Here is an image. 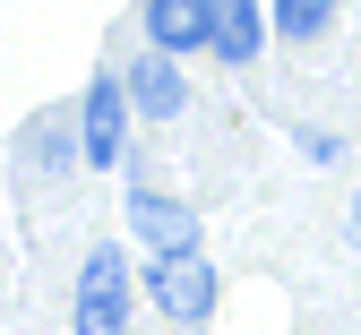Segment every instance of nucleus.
I'll return each instance as SVG.
<instances>
[{"mask_svg": "<svg viewBox=\"0 0 361 335\" xmlns=\"http://www.w3.org/2000/svg\"><path fill=\"white\" fill-rule=\"evenodd\" d=\"M147 293H155V310H164L172 327H207V318H215V267H207L198 250H155Z\"/></svg>", "mask_w": 361, "mask_h": 335, "instance_id": "obj_1", "label": "nucleus"}, {"mask_svg": "<svg viewBox=\"0 0 361 335\" xmlns=\"http://www.w3.org/2000/svg\"><path fill=\"white\" fill-rule=\"evenodd\" d=\"M78 335H129V258L112 241L78 267Z\"/></svg>", "mask_w": 361, "mask_h": 335, "instance_id": "obj_2", "label": "nucleus"}, {"mask_svg": "<svg viewBox=\"0 0 361 335\" xmlns=\"http://www.w3.org/2000/svg\"><path fill=\"white\" fill-rule=\"evenodd\" d=\"M155 52H215V0H138Z\"/></svg>", "mask_w": 361, "mask_h": 335, "instance_id": "obj_3", "label": "nucleus"}, {"mask_svg": "<svg viewBox=\"0 0 361 335\" xmlns=\"http://www.w3.org/2000/svg\"><path fill=\"white\" fill-rule=\"evenodd\" d=\"M129 78H95L86 86V112H78V138H86V164H121V138H129Z\"/></svg>", "mask_w": 361, "mask_h": 335, "instance_id": "obj_4", "label": "nucleus"}, {"mask_svg": "<svg viewBox=\"0 0 361 335\" xmlns=\"http://www.w3.org/2000/svg\"><path fill=\"white\" fill-rule=\"evenodd\" d=\"M129 232L147 250H198V215L180 198H164V189H129Z\"/></svg>", "mask_w": 361, "mask_h": 335, "instance_id": "obj_5", "label": "nucleus"}, {"mask_svg": "<svg viewBox=\"0 0 361 335\" xmlns=\"http://www.w3.org/2000/svg\"><path fill=\"white\" fill-rule=\"evenodd\" d=\"M180 95H190V86H180L172 52H147L138 69H129V104H138L147 121H172V112H180Z\"/></svg>", "mask_w": 361, "mask_h": 335, "instance_id": "obj_6", "label": "nucleus"}, {"mask_svg": "<svg viewBox=\"0 0 361 335\" xmlns=\"http://www.w3.org/2000/svg\"><path fill=\"white\" fill-rule=\"evenodd\" d=\"M215 61L233 69L258 61V0H215Z\"/></svg>", "mask_w": 361, "mask_h": 335, "instance_id": "obj_7", "label": "nucleus"}, {"mask_svg": "<svg viewBox=\"0 0 361 335\" xmlns=\"http://www.w3.org/2000/svg\"><path fill=\"white\" fill-rule=\"evenodd\" d=\"M336 26V0H276V35L284 43H319Z\"/></svg>", "mask_w": 361, "mask_h": 335, "instance_id": "obj_8", "label": "nucleus"}, {"mask_svg": "<svg viewBox=\"0 0 361 335\" xmlns=\"http://www.w3.org/2000/svg\"><path fill=\"white\" fill-rule=\"evenodd\" d=\"M353 232H361V198H353Z\"/></svg>", "mask_w": 361, "mask_h": 335, "instance_id": "obj_9", "label": "nucleus"}]
</instances>
